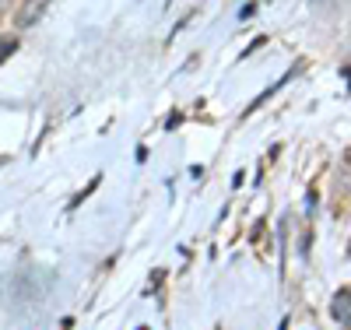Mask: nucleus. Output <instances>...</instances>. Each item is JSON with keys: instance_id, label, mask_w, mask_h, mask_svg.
Instances as JSON below:
<instances>
[{"instance_id": "7ed1b4c3", "label": "nucleus", "mask_w": 351, "mask_h": 330, "mask_svg": "<svg viewBox=\"0 0 351 330\" xmlns=\"http://www.w3.org/2000/svg\"><path fill=\"white\" fill-rule=\"evenodd\" d=\"M0 4H4V0H0Z\"/></svg>"}, {"instance_id": "f257e3e1", "label": "nucleus", "mask_w": 351, "mask_h": 330, "mask_svg": "<svg viewBox=\"0 0 351 330\" xmlns=\"http://www.w3.org/2000/svg\"><path fill=\"white\" fill-rule=\"evenodd\" d=\"M46 11H49V0H21V8H18L14 21H18V28H32V25L43 21Z\"/></svg>"}, {"instance_id": "f03ea898", "label": "nucleus", "mask_w": 351, "mask_h": 330, "mask_svg": "<svg viewBox=\"0 0 351 330\" xmlns=\"http://www.w3.org/2000/svg\"><path fill=\"white\" fill-rule=\"evenodd\" d=\"M330 316H334V320H348V316H351V288H341V292L334 295Z\"/></svg>"}]
</instances>
